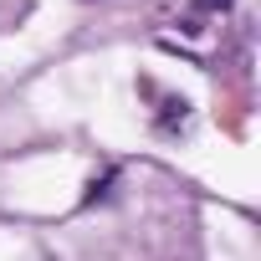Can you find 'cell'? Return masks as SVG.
I'll use <instances>...</instances> for the list:
<instances>
[{"mask_svg":"<svg viewBox=\"0 0 261 261\" xmlns=\"http://www.w3.org/2000/svg\"><path fill=\"white\" fill-rule=\"evenodd\" d=\"M195 11H210L215 16V11H230V0H195Z\"/></svg>","mask_w":261,"mask_h":261,"instance_id":"cell-1","label":"cell"}]
</instances>
